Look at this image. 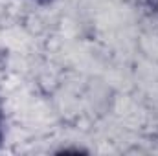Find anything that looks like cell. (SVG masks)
<instances>
[{
	"label": "cell",
	"instance_id": "obj_1",
	"mask_svg": "<svg viewBox=\"0 0 158 156\" xmlns=\"http://www.w3.org/2000/svg\"><path fill=\"white\" fill-rule=\"evenodd\" d=\"M151 4H155V6H158V0H151Z\"/></svg>",
	"mask_w": 158,
	"mask_h": 156
}]
</instances>
